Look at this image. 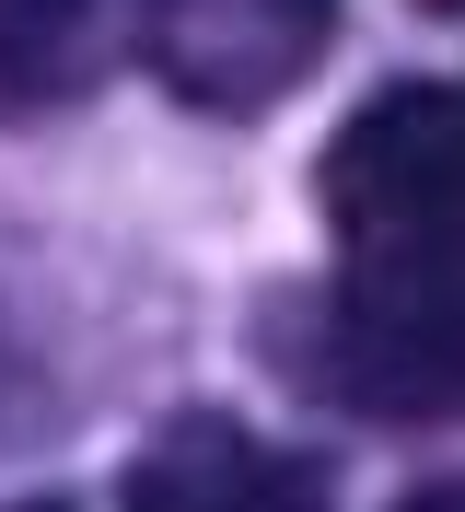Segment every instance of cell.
Wrapping results in <instances>:
<instances>
[{"label": "cell", "instance_id": "obj_1", "mask_svg": "<svg viewBox=\"0 0 465 512\" xmlns=\"http://www.w3.org/2000/svg\"><path fill=\"white\" fill-rule=\"evenodd\" d=\"M326 222L349 256L465 233V94L396 82L384 105H361L326 152Z\"/></svg>", "mask_w": 465, "mask_h": 512}, {"label": "cell", "instance_id": "obj_2", "mask_svg": "<svg viewBox=\"0 0 465 512\" xmlns=\"http://www.w3.org/2000/svg\"><path fill=\"white\" fill-rule=\"evenodd\" d=\"M338 0H140V47H152L163 94L198 117H256L326 59Z\"/></svg>", "mask_w": 465, "mask_h": 512}, {"label": "cell", "instance_id": "obj_3", "mask_svg": "<svg viewBox=\"0 0 465 512\" xmlns=\"http://www.w3.org/2000/svg\"><path fill=\"white\" fill-rule=\"evenodd\" d=\"M128 512H326V478L233 419H175L128 466Z\"/></svg>", "mask_w": 465, "mask_h": 512}, {"label": "cell", "instance_id": "obj_4", "mask_svg": "<svg viewBox=\"0 0 465 512\" xmlns=\"http://www.w3.org/2000/svg\"><path fill=\"white\" fill-rule=\"evenodd\" d=\"M93 12L105 0H0V105H47L93 70Z\"/></svg>", "mask_w": 465, "mask_h": 512}, {"label": "cell", "instance_id": "obj_5", "mask_svg": "<svg viewBox=\"0 0 465 512\" xmlns=\"http://www.w3.org/2000/svg\"><path fill=\"white\" fill-rule=\"evenodd\" d=\"M407 512H465V489H419V501H407Z\"/></svg>", "mask_w": 465, "mask_h": 512}]
</instances>
